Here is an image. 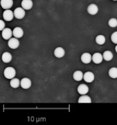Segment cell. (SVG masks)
Masks as SVG:
<instances>
[{"instance_id":"6da1fadb","label":"cell","mask_w":117,"mask_h":125,"mask_svg":"<svg viewBox=\"0 0 117 125\" xmlns=\"http://www.w3.org/2000/svg\"><path fill=\"white\" fill-rule=\"evenodd\" d=\"M4 75L8 79H12L16 75V70L13 67H8L6 68L4 71Z\"/></svg>"},{"instance_id":"7a4b0ae2","label":"cell","mask_w":117,"mask_h":125,"mask_svg":"<svg viewBox=\"0 0 117 125\" xmlns=\"http://www.w3.org/2000/svg\"><path fill=\"white\" fill-rule=\"evenodd\" d=\"M26 12L23 8H17L14 11V15L16 19H22L25 16Z\"/></svg>"},{"instance_id":"3957f363","label":"cell","mask_w":117,"mask_h":125,"mask_svg":"<svg viewBox=\"0 0 117 125\" xmlns=\"http://www.w3.org/2000/svg\"><path fill=\"white\" fill-rule=\"evenodd\" d=\"M14 12L11 11L10 10H6L3 12V17L4 19L6 21H12V19L14 18Z\"/></svg>"},{"instance_id":"277c9868","label":"cell","mask_w":117,"mask_h":125,"mask_svg":"<svg viewBox=\"0 0 117 125\" xmlns=\"http://www.w3.org/2000/svg\"><path fill=\"white\" fill-rule=\"evenodd\" d=\"M8 46L12 49H16L19 46V41L16 37L11 38L8 41Z\"/></svg>"},{"instance_id":"5b68a950","label":"cell","mask_w":117,"mask_h":125,"mask_svg":"<svg viewBox=\"0 0 117 125\" xmlns=\"http://www.w3.org/2000/svg\"><path fill=\"white\" fill-rule=\"evenodd\" d=\"M103 55H102V54L98 53V52H96L95 54H93V55L92 56V60L93 62L95 63V64H99L103 61Z\"/></svg>"},{"instance_id":"8992f818","label":"cell","mask_w":117,"mask_h":125,"mask_svg":"<svg viewBox=\"0 0 117 125\" xmlns=\"http://www.w3.org/2000/svg\"><path fill=\"white\" fill-rule=\"evenodd\" d=\"M12 35V31L10 28H5L2 31V36L5 40L10 39Z\"/></svg>"},{"instance_id":"52a82bcc","label":"cell","mask_w":117,"mask_h":125,"mask_svg":"<svg viewBox=\"0 0 117 125\" xmlns=\"http://www.w3.org/2000/svg\"><path fill=\"white\" fill-rule=\"evenodd\" d=\"M32 82L31 80L28 78H22L20 81V86L24 89H28L31 87Z\"/></svg>"},{"instance_id":"ba28073f","label":"cell","mask_w":117,"mask_h":125,"mask_svg":"<svg viewBox=\"0 0 117 125\" xmlns=\"http://www.w3.org/2000/svg\"><path fill=\"white\" fill-rule=\"evenodd\" d=\"M13 5L12 0H1V6L4 10H9Z\"/></svg>"},{"instance_id":"9c48e42d","label":"cell","mask_w":117,"mask_h":125,"mask_svg":"<svg viewBox=\"0 0 117 125\" xmlns=\"http://www.w3.org/2000/svg\"><path fill=\"white\" fill-rule=\"evenodd\" d=\"M83 79L87 83H91L94 80V75L91 72H87L84 74Z\"/></svg>"},{"instance_id":"30bf717a","label":"cell","mask_w":117,"mask_h":125,"mask_svg":"<svg viewBox=\"0 0 117 125\" xmlns=\"http://www.w3.org/2000/svg\"><path fill=\"white\" fill-rule=\"evenodd\" d=\"M78 92L81 95H86L89 92V87L86 84H81L78 87Z\"/></svg>"},{"instance_id":"8fae6325","label":"cell","mask_w":117,"mask_h":125,"mask_svg":"<svg viewBox=\"0 0 117 125\" xmlns=\"http://www.w3.org/2000/svg\"><path fill=\"white\" fill-rule=\"evenodd\" d=\"M99 9L97 6L95 4H91L87 7V12L91 15H95L98 12Z\"/></svg>"},{"instance_id":"7c38bea8","label":"cell","mask_w":117,"mask_h":125,"mask_svg":"<svg viewBox=\"0 0 117 125\" xmlns=\"http://www.w3.org/2000/svg\"><path fill=\"white\" fill-rule=\"evenodd\" d=\"M12 34H13V36H14V37H16L18 39L20 38L23 36L24 31L21 28L16 27L12 31Z\"/></svg>"},{"instance_id":"4fadbf2b","label":"cell","mask_w":117,"mask_h":125,"mask_svg":"<svg viewBox=\"0 0 117 125\" xmlns=\"http://www.w3.org/2000/svg\"><path fill=\"white\" fill-rule=\"evenodd\" d=\"M81 61L82 62H83L84 63H86V64H88V63H90L92 61V56L89 53H84L82 55H81Z\"/></svg>"},{"instance_id":"5bb4252c","label":"cell","mask_w":117,"mask_h":125,"mask_svg":"<svg viewBox=\"0 0 117 125\" xmlns=\"http://www.w3.org/2000/svg\"><path fill=\"white\" fill-rule=\"evenodd\" d=\"M21 5L24 10H29L33 6L32 1V0H22Z\"/></svg>"},{"instance_id":"9a60e30c","label":"cell","mask_w":117,"mask_h":125,"mask_svg":"<svg viewBox=\"0 0 117 125\" xmlns=\"http://www.w3.org/2000/svg\"><path fill=\"white\" fill-rule=\"evenodd\" d=\"M54 54L56 57L61 58L63 57L65 54V51L62 47H59L55 49L54 51Z\"/></svg>"},{"instance_id":"2e32d148","label":"cell","mask_w":117,"mask_h":125,"mask_svg":"<svg viewBox=\"0 0 117 125\" xmlns=\"http://www.w3.org/2000/svg\"><path fill=\"white\" fill-rule=\"evenodd\" d=\"M79 103H92L91 98L86 95H82L78 100Z\"/></svg>"},{"instance_id":"e0dca14e","label":"cell","mask_w":117,"mask_h":125,"mask_svg":"<svg viewBox=\"0 0 117 125\" xmlns=\"http://www.w3.org/2000/svg\"><path fill=\"white\" fill-rule=\"evenodd\" d=\"M12 60V55L9 52H4L2 55V61L4 63H9Z\"/></svg>"},{"instance_id":"ac0fdd59","label":"cell","mask_w":117,"mask_h":125,"mask_svg":"<svg viewBox=\"0 0 117 125\" xmlns=\"http://www.w3.org/2000/svg\"><path fill=\"white\" fill-rule=\"evenodd\" d=\"M83 73L80 70H77L73 73V78L76 81H81L82 79H83Z\"/></svg>"},{"instance_id":"d6986e66","label":"cell","mask_w":117,"mask_h":125,"mask_svg":"<svg viewBox=\"0 0 117 125\" xmlns=\"http://www.w3.org/2000/svg\"><path fill=\"white\" fill-rule=\"evenodd\" d=\"M103 58L105 61H111L113 57V55L112 52L110 51H106L104 52L103 54Z\"/></svg>"},{"instance_id":"ffe728a7","label":"cell","mask_w":117,"mask_h":125,"mask_svg":"<svg viewBox=\"0 0 117 125\" xmlns=\"http://www.w3.org/2000/svg\"><path fill=\"white\" fill-rule=\"evenodd\" d=\"M95 42L99 45H103L105 42V37L103 35H99L95 38Z\"/></svg>"},{"instance_id":"44dd1931","label":"cell","mask_w":117,"mask_h":125,"mask_svg":"<svg viewBox=\"0 0 117 125\" xmlns=\"http://www.w3.org/2000/svg\"><path fill=\"white\" fill-rule=\"evenodd\" d=\"M10 85H11V87L14 88H16L19 87V85H20V82L18 78H12L11 79V82H10Z\"/></svg>"},{"instance_id":"7402d4cb","label":"cell","mask_w":117,"mask_h":125,"mask_svg":"<svg viewBox=\"0 0 117 125\" xmlns=\"http://www.w3.org/2000/svg\"><path fill=\"white\" fill-rule=\"evenodd\" d=\"M109 76L112 78H117V68L112 67L108 71Z\"/></svg>"},{"instance_id":"603a6c76","label":"cell","mask_w":117,"mask_h":125,"mask_svg":"<svg viewBox=\"0 0 117 125\" xmlns=\"http://www.w3.org/2000/svg\"><path fill=\"white\" fill-rule=\"evenodd\" d=\"M108 23L111 28H116L117 26V19L115 18H112L109 20Z\"/></svg>"},{"instance_id":"cb8c5ba5","label":"cell","mask_w":117,"mask_h":125,"mask_svg":"<svg viewBox=\"0 0 117 125\" xmlns=\"http://www.w3.org/2000/svg\"><path fill=\"white\" fill-rule=\"evenodd\" d=\"M111 40L112 42L114 44H117V31L114 32L111 36Z\"/></svg>"},{"instance_id":"d4e9b609","label":"cell","mask_w":117,"mask_h":125,"mask_svg":"<svg viewBox=\"0 0 117 125\" xmlns=\"http://www.w3.org/2000/svg\"><path fill=\"white\" fill-rule=\"evenodd\" d=\"M5 27V24L3 22V20H0V31H3Z\"/></svg>"},{"instance_id":"484cf974","label":"cell","mask_w":117,"mask_h":125,"mask_svg":"<svg viewBox=\"0 0 117 125\" xmlns=\"http://www.w3.org/2000/svg\"><path fill=\"white\" fill-rule=\"evenodd\" d=\"M115 51L117 52V45H116V47H115Z\"/></svg>"},{"instance_id":"4316f807","label":"cell","mask_w":117,"mask_h":125,"mask_svg":"<svg viewBox=\"0 0 117 125\" xmlns=\"http://www.w3.org/2000/svg\"><path fill=\"white\" fill-rule=\"evenodd\" d=\"M113 1H117V0H113Z\"/></svg>"}]
</instances>
